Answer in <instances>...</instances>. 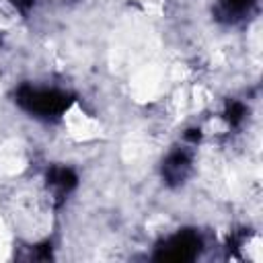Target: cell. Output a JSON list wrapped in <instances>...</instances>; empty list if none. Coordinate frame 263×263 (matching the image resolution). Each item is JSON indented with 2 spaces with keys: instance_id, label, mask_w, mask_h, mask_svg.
<instances>
[{
  "instance_id": "1",
  "label": "cell",
  "mask_w": 263,
  "mask_h": 263,
  "mask_svg": "<svg viewBox=\"0 0 263 263\" xmlns=\"http://www.w3.org/2000/svg\"><path fill=\"white\" fill-rule=\"evenodd\" d=\"M21 103L29 111H35L37 115H47V117L58 115L68 107L66 97L55 90H25L21 95Z\"/></svg>"
},
{
  "instance_id": "2",
  "label": "cell",
  "mask_w": 263,
  "mask_h": 263,
  "mask_svg": "<svg viewBox=\"0 0 263 263\" xmlns=\"http://www.w3.org/2000/svg\"><path fill=\"white\" fill-rule=\"evenodd\" d=\"M189 171V156L185 152H173L164 162V175L171 181H181Z\"/></svg>"
},
{
  "instance_id": "3",
  "label": "cell",
  "mask_w": 263,
  "mask_h": 263,
  "mask_svg": "<svg viewBox=\"0 0 263 263\" xmlns=\"http://www.w3.org/2000/svg\"><path fill=\"white\" fill-rule=\"evenodd\" d=\"M253 4H255V0H220V12L232 21V18H238L245 12H249Z\"/></svg>"
}]
</instances>
